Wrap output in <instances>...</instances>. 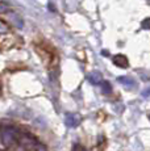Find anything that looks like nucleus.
Wrapping results in <instances>:
<instances>
[{
    "label": "nucleus",
    "mask_w": 150,
    "mask_h": 151,
    "mask_svg": "<svg viewBox=\"0 0 150 151\" xmlns=\"http://www.w3.org/2000/svg\"><path fill=\"white\" fill-rule=\"evenodd\" d=\"M142 25H144V29H148V28H149V19H145V20H144Z\"/></svg>",
    "instance_id": "nucleus-10"
},
{
    "label": "nucleus",
    "mask_w": 150,
    "mask_h": 151,
    "mask_svg": "<svg viewBox=\"0 0 150 151\" xmlns=\"http://www.w3.org/2000/svg\"><path fill=\"white\" fill-rule=\"evenodd\" d=\"M113 63L117 67L126 68L128 67V58H126L125 55H116V57L113 58Z\"/></svg>",
    "instance_id": "nucleus-3"
},
{
    "label": "nucleus",
    "mask_w": 150,
    "mask_h": 151,
    "mask_svg": "<svg viewBox=\"0 0 150 151\" xmlns=\"http://www.w3.org/2000/svg\"><path fill=\"white\" fill-rule=\"evenodd\" d=\"M12 20H13V22H16L19 28H22V20L17 14H12Z\"/></svg>",
    "instance_id": "nucleus-7"
},
{
    "label": "nucleus",
    "mask_w": 150,
    "mask_h": 151,
    "mask_svg": "<svg viewBox=\"0 0 150 151\" xmlns=\"http://www.w3.org/2000/svg\"><path fill=\"white\" fill-rule=\"evenodd\" d=\"M117 82L124 84L125 87H134V80L131 79V78H126V76H120L117 78Z\"/></svg>",
    "instance_id": "nucleus-5"
},
{
    "label": "nucleus",
    "mask_w": 150,
    "mask_h": 151,
    "mask_svg": "<svg viewBox=\"0 0 150 151\" xmlns=\"http://www.w3.org/2000/svg\"><path fill=\"white\" fill-rule=\"evenodd\" d=\"M65 124H66V126H69V127H76L78 125L80 124V117L74 114V113H69L65 118Z\"/></svg>",
    "instance_id": "nucleus-2"
},
{
    "label": "nucleus",
    "mask_w": 150,
    "mask_h": 151,
    "mask_svg": "<svg viewBox=\"0 0 150 151\" xmlns=\"http://www.w3.org/2000/svg\"><path fill=\"white\" fill-rule=\"evenodd\" d=\"M148 95H149V91H148V89H146V91H145V92H144V96H145V97H146V96H148Z\"/></svg>",
    "instance_id": "nucleus-12"
},
{
    "label": "nucleus",
    "mask_w": 150,
    "mask_h": 151,
    "mask_svg": "<svg viewBox=\"0 0 150 151\" xmlns=\"http://www.w3.org/2000/svg\"><path fill=\"white\" fill-rule=\"evenodd\" d=\"M1 135H3V143L7 145V146H9V145H12L13 142H15V130H13L12 127L4 129Z\"/></svg>",
    "instance_id": "nucleus-1"
},
{
    "label": "nucleus",
    "mask_w": 150,
    "mask_h": 151,
    "mask_svg": "<svg viewBox=\"0 0 150 151\" xmlns=\"http://www.w3.org/2000/svg\"><path fill=\"white\" fill-rule=\"evenodd\" d=\"M87 79H88V82L92 84H99V83H102V74L97 71H94L88 75Z\"/></svg>",
    "instance_id": "nucleus-4"
},
{
    "label": "nucleus",
    "mask_w": 150,
    "mask_h": 151,
    "mask_svg": "<svg viewBox=\"0 0 150 151\" xmlns=\"http://www.w3.org/2000/svg\"><path fill=\"white\" fill-rule=\"evenodd\" d=\"M80 151H87V150H86V149H83V147H82V149H80Z\"/></svg>",
    "instance_id": "nucleus-13"
},
{
    "label": "nucleus",
    "mask_w": 150,
    "mask_h": 151,
    "mask_svg": "<svg viewBox=\"0 0 150 151\" xmlns=\"http://www.w3.org/2000/svg\"><path fill=\"white\" fill-rule=\"evenodd\" d=\"M100 84H102V91H103V93H104V95H109V93H111L112 87H111V84H109V82H102Z\"/></svg>",
    "instance_id": "nucleus-6"
},
{
    "label": "nucleus",
    "mask_w": 150,
    "mask_h": 151,
    "mask_svg": "<svg viewBox=\"0 0 150 151\" xmlns=\"http://www.w3.org/2000/svg\"><path fill=\"white\" fill-rule=\"evenodd\" d=\"M80 149H82V146H80V145H78V143H74V146H73V150H71V151H80Z\"/></svg>",
    "instance_id": "nucleus-8"
},
{
    "label": "nucleus",
    "mask_w": 150,
    "mask_h": 151,
    "mask_svg": "<svg viewBox=\"0 0 150 151\" xmlns=\"http://www.w3.org/2000/svg\"><path fill=\"white\" fill-rule=\"evenodd\" d=\"M4 11H8V7L3 3H0V12H4Z\"/></svg>",
    "instance_id": "nucleus-9"
},
{
    "label": "nucleus",
    "mask_w": 150,
    "mask_h": 151,
    "mask_svg": "<svg viewBox=\"0 0 150 151\" xmlns=\"http://www.w3.org/2000/svg\"><path fill=\"white\" fill-rule=\"evenodd\" d=\"M17 151H27V149L22 146V147H19V149H17Z\"/></svg>",
    "instance_id": "nucleus-11"
}]
</instances>
